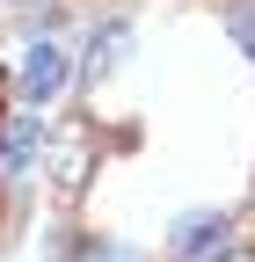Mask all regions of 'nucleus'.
I'll return each mask as SVG.
<instances>
[{
  "label": "nucleus",
  "mask_w": 255,
  "mask_h": 262,
  "mask_svg": "<svg viewBox=\"0 0 255 262\" xmlns=\"http://www.w3.org/2000/svg\"><path fill=\"white\" fill-rule=\"evenodd\" d=\"M95 160H102V131H95L88 117H66V124L44 139V175H51V196H66V204H73V196L88 189V175H95Z\"/></svg>",
  "instance_id": "obj_1"
},
{
  "label": "nucleus",
  "mask_w": 255,
  "mask_h": 262,
  "mask_svg": "<svg viewBox=\"0 0 255 262\" xmlns=\"http://www.w3.org/2000/svg\"><path fill=\"white\" fill-rule=\"evenodd\" d=\"M226 233H233V219H226V211H189V219L175 226L168 255H175V262H226V255H233Z\"/></svg>",
  "instance_id": "obj_2"
},
{
  "label": "nucleus",
  "mask_w": 255,
  "mask_h": 262,
  "mask_svg": "<svg viewBox=\"0 0 255 262\" xmlns=\"http://www.w3.org/2000/svg\"><path fill=\"white\" fill-rule=\"evenodd\" d=\"M58 88H66V51H58V44L44 37V44H29V51H22L15 95H22V110H44V102H51Z\"/></svg>",
  "instance_id": "obj_3"
},
{
  "label": "nucleus",
  "mask_w": 255,
  "mask_h": 262,
  "mask_svg": "<svg viewBox=\"0 0 255 262\" xmlns=\"http://www.w3.org/2000/svg\"><path fill=\"white\" fill-rule=\"evenodd\" d=\"M132 51V22H110V29H95V44H88V66H80V80L88 88H102L117 73V58Z\"/></svg>",
  "instance_id": "obj_4"
},
{
  "label": "nucleus",
  "mask_w": 255,
  "mask_h": 262,
  "mask_svg": "<svg viewBox=\"0 0 255 262\" xmlns=\"http://www.w3.org/2000/svg\"><path fill=\"white\" fill-rule=\"evenodd\" d=\"M80 262H146L139 248H124V241H102V233H95L88 248H80Z\"/></svg>",
  "instance_id": "obj_5"
},
{
  "label": "nucleus",
  "mask_w": 255,
  "mask_h": 262,
  "mask_svg": "<svg viewBox=\"0 0 255 262\" xmlns=\"http://www.w3.org/2000/svg\"><path fill=\"white\" fill-rule=\"evenodd\" d=\"M226 29H233V37H241V51L255 58V8H233V22H226Z\"/></svg>",
  "instance_id": "obj_6"
},
{
  "label": "nucleus",
  "mask_w": 255,
  "mask_h": 262,
  "mask_svg": "<svg viewBox=\"0 0 255 262\" xmlns=\"http://www.w3.org/2000/svg\"><path fill=\"white\" fill-rule=\"evenodd\" d=\"M226 262H255V248H233V255H226Z\"/></svg>",
  "instance_id": "obj_7"
}]
</instances>
